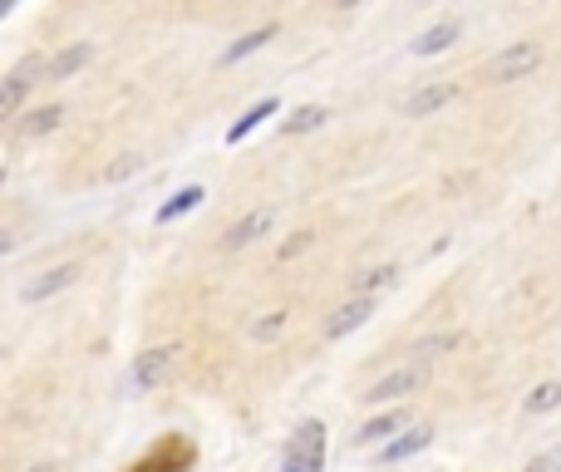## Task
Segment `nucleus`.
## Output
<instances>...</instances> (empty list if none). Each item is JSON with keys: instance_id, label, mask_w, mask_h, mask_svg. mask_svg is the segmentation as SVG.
Returning <instances> with one entry per match:
<instances>
[{"instance_id": "1", "label": "nucleus", "mask_w": 561, "mask_h": 472, "mask_svg": "<svg viewBox=\"0 0 561 472\" xmlns=\"http://www.w3.org/2000/svg\"><path fill=\"white\" fill-rule=\"evenodd\" d=\"M320 468H325V424L310 418V424H300L296 434H290L280 472H320Z\"/></svg>"}, {"instance_id": "2", "label": "nucleus", "mask_w": 561, "mask_h": 472, "mask_svg": "<svg viewBox=\"0 0 561 472\" xmlns=\"http://www.w3.org/2000/svg\"><path fill=\"white\" fill-rule=\"evenodd\" d=\"M537 65H542V45H537V39H513V45L488 65V79H493V84H513V79L533 74Z\"/></svg>"}, {"instance_id": "3", "label": "nucleus", "mask_w": 561, "mask_h": 472, "mask_svg": "<svg viewBox=\"0 0 561 472\" xmlns=\"http://www.w3.org/2000/svg\"><path fill=\"white\" fill-rule=\"evenodd\" d=\"M173 369H178V345L144 349V355H138V365H134V384L138 389H158V384H168V379H173Z\"/></svg>"}, {"instance_id": "4", "label": "nucleus", "mask_w": 561, "mask_h": 472, "mask_svg": "<svg viewBox=\"0 0 561 472\" xmlns=\"http://www.w3.org/2000/svg\"><path fill=\"white\" fill-rule=\"evenodd\" d=\"M272 227H276V207H252V212H247L242 222L227 227L222 246H227V251H247V246H256V241L272 232Z\"/></svg>"}, {"instance_id": "5", "label": "nucleus", "mask_w": 561, "mask_h": 472, "mask_svg": "<svg viewBox=\"0 0 561 472\" xmlns=\"http://www.w3.org/2000/svg\"><path fill=\"white\" fill-rule=\"evenodd\" d=\"M75 280H79V261H59V266L39 270L35 280H25V290H20V296L35 306V300H49V296H59V290H69Z\"/></svg>"}, {"instance_id": "6", "label": "nucleus", "mask_w": 561, "mask_h": 472, "mask_svg": "<svg viewBox=\"0 0 561 472\" xmlns=\"http://www.w3.org/2000/svg\"><path fill=\"white\" fill-rule=\"evenodd\" d=\"M434 444V424H409L404 434H394L385 448H379V463H404V458H419Z\"/></svg>"}, {"instance_id": "7", "label": "nucleus", "mask_w": 561, "mask_h": 472, "mask_svg": "<svg viewBox=\"0 0 561 472\" xmlns=\"http://www.w3.org/2000/svg\"><path fill=\"white\" fill-rule=\"evenodd\" d=\"M35 69L45 74V59H25L20 69H10V74H5V89H0V118H15V108L25 104L30 84H35V79H30Z\"/></svg>"}, {"instance_id": "8", "label": "nucleus", "mask_w": 561, "mask_h": 472, "mask_svg": "<svg viewBox=\"0 0 561 472\" xmlns=\"http://www.w3.org/2000/svg\"><path fill=\"white\" fill-rule=\"evenodd\" d=\"M369 315H375V296H350L345 306L325 320V339H345L350 330H359Z\"/></svg>"}, {"instance_id": "9", "label": "nucleus", "mask_w": 561, "mask_h": 472, "mask_svg": "<svg viewBox=\"0 0 561 472\" xmlns=\"http://www.w3.org/2000/svg\"><path fill=\"white\" fill-rule=\"evenodd\" d=\"M89 59H94V45H89V39H79V45H65L59 55L45 59V79H49V84H65V79H75L79 69L89 65Z\"/></svg>"}, {"instance_id": "10", "label": "nucleus", "mask_w": 561, "mask_h": 472, "mask_svg": "<svg viewBox=\"0 0 561 472\" xmlns=\"http://www.w3.org/2000/svg\"><path fill=\"white\" fill-rule=\"evenodd\" d=\"M454 94H458L454 79H438V84H424V89H414V94H409L404 114H409V118H428V114H438L444 104H454Z\"/></svg>"}, {"instance_id": "11", "label": "nucleus", "mask_w": 561, "mask_h": 472, "mask_svg": "<svg viewBox=\"0 0 561 472\" xmlns=\"http://www.w3.org/2000/svg\"><path fill=\"white\" fill-rule=\"evenodd\" d=\"M409 428V408H385V414H375L365 428L355 434L359 448H375V444H389L394 434H404Z\"/></svg>"}, {"instance_id": "12", "label": "nucleus", "mask_w": 561, "mask_h": 472, "mask_svg": "<svg viewBox=\"0 0 561 472\" xmlns=\"http://www.w3.org/2000/svg\"><path fill=\"white\" fill-rule=\"evenodd\" d=\"M414 384H419V365H404V369H394V375L375 379V384H369V394H365V404H394V399L409 394Z\"/></svg>"}, {"instance_id": "13", "label": "nucleus", "mask_w": 561, "mask_h": 472, "mask_svg": "<svg viewBox=\"0 0 561 472\" xmlns=\"http://www.w3.org/2000/svg\"><path fill=\"white\" fill-rule=\"evenodd\" d=\"M272 114H276V99H262V104H252L232 128H227V143H242V138H252Z\"/></svg>"}, {"instance_id": "14", "label": "nucleus", "mask_w": 561, "mask_h": 472, "mask_svg": "<svg viewBox=\"0 0 561 472\" xmlns=\"http://www.w3.org/2000/svg\"><path fill=\"white\" fill-rule=\"evenodd\" d=\"M203 187H178V193L173 197H168V203L163 207H158V222H178V217H187V212H193V207H203Z\"/></svg>"}, {"instance_id": "15", "label": "nucleus", "mask_w": 561, "mask_h": 472, "mask_svg": "<svg viewBox=\"0 0 561 472\" xmlns=\"http://www.w3.org/2000/svg\"><path fill=\"white\" fill-rule=\"evenodd\" d=\"M454 39H458V20H438L434 30H424V35L414 39V55H444Z\"/></svg>"}, {"instance_id": "16", "label": "nucleus", "mask_w": 561, "mask_h": 472, "mask_svg": "<svg viewBox=\"0 0 561 472\" xmlns=\"http://www.w3.org/2000/svg\"><path fill=\"white\" fill-rule=\"evenodd\" d=\"M59 118H65V108L45 104V108H35V114L20 124V134H25V138H45V134H55V128H59Z\"/></svg>"}, {"instance_id": "17", "label": "nucleus", "mask_w": 561, "mask_h": 472, "mask_svg": "<svg viewBox=\"0 0 561 472\" xmlns=\"http://www.w3.org/2000/svg\"><path fill=\"white\" fill-rule=\"evenodd\" d=\"M286 325H290V315H286V310H262V315L252 320V330H247V335H252L256 345H272V339H276Z\"/></svg>"}, {"instance_id": "18", "label": "nucleus", "mask_w": 561, "mask_h": 472, "mask_svg": "<svg viewBox=\"0 0 561 472\" xmlns=\"http://www.w3.org/2000/svg\"><path fill=\"white\" fill-rule=\"evenodd\" d=\"M463 330H444V335H434V339H419V349L414 355L419 359H438V355H454V349H463Z\"/></svg>"}, {"instance_id": "19", "label": "nucleus", "mask_w": 561, "mask_h": 472, "mask_svg": "<svg viewBox=\"0 0 561 472\" xmlns=\"http://www.w3.org/2000/svg\"><path fill=\"white\" fill-rule=\"evenodd\" d=\"M266 39H276V25H262V30H252V35H242L232 49L222 55V65H237V59H247V55H256V49L266 45Z\"/></svg>"}, {"instance_id": "20", "label": "nucleus", "mask_w": 561, "mask_h": 472, "mask_svg": "<svg viewBox=\"0 0 561 472\" xmlns=\"http://www.w3.org/2000/svg\"><path fill=\"white\" fill-rule=\"evenodd\" d=\"M557 404H561V379H552V384H537L533 394L523 399V408H527V414H552Z\"/></svg>"}, {"instance_id": "21", "label": "nucleus", "mask_w": 561, "mask_h": 472, "mask_svg": "<svg viewBox=\"0 0 561 472\" xmlns=\"http://www.w3.org/2000/svg\"><path fill=\"white\" fill-rule=\"evenodd\" d=\"M320 124H325V108H320V104H306V108H296V114L280 124V134L296 138V134H310V128H320Z\"/></svg>"}, {"instance_id": "22", "label": "nucleus", "mask_w": 561, "mask_h": 472, "mask_svg": "<svg viewBox=\"0 0 561 472\" xmlns=\"http://www.w3.org/2000/svg\"><path fill=\"white\" fill-rule=\"evenodd\" d=\"M394 276H399L394 266H375V270H365V276L355 280V296H379L385 286H394Z\"/></svg>"}, {"instance_id": "23", "label": "nucleus", "mask_w": 561, "mask_h": 472, "mask_svg": "<svg viewBox=\"0 0 561 472\" xmlns=\"http://www.w3.org/2000/svg\"><path fill=\"white\" fill-rule=\"evenodd\" d=\"M523 472H561V444L552 448V453H542V458H533Z\"/></svg>"}, {"instance_id": "24", "label": "nucleus", "mask_w": 561, "mask_h": 472, "mask_svg": "<svg viewBox=\"0 0 561 472\" xmlns=\"http://www.w3.org/2000/svg\"><path fill=\"white\" fill-rule=\"evenodd\" d=\"M310 241H316V232H296V237H290V241H286V246H280V251H276V256H280V261L300 256V251H306V246H310Z\"/></svg>"}, {"instance_id": "25", "label": "nucleus", "mask_w": 561, "mask_h": 472, "mask_svg": "<svg viewBox=\"0 0 561 472\" xmlns=\"http://www.w3.org/2000/svg\"><path fill=\"white\" fill-rule=\"evenodd\" d=\"M128 173H134V158H128V163H114V168H108V177H114V183H118V177H128Z\"/></svg>"}, {"instance_id": "26", "label": "nucleus", "mask_w": 561, "mask_h": 472, "mask_svg": "<svg viewBox=\"0 0 561 472\" xmlns=\"http://www.w3.org/2000/svg\"><path fill=\"white\" fill-rule=\"evenodd\" d=\"M335 5L340 10H355V5H365V0H335Z\"/></svg>"}, {"instance_id": "27", "label": "nucleus", "mask_w": 561, "mask_h": 472, "mask_svg": "<svg viewBox=\"0 0 561 472\" xmlns=\"http://www.w3.org/2000/svg\"><path fill=\"white\" fill-rule=\"evenodd\" d=\"M10 10H15V0H0V15H10Z\"/></svg>"}, {"instance_id": "28", "label": "nucleus", "mask_w": 561, "mask_h": 472, "mask_svg": "<svg viewBox=\"0 0 561 472\" xmlns=\"http://www.w3.org/2000/svg\"><path fill=\"white\" fill-rule=\"evenodd\" d=\"M134 472H158V468H153V463H148V458H144V463H138Z\"/></svg>"}]
</instances>
